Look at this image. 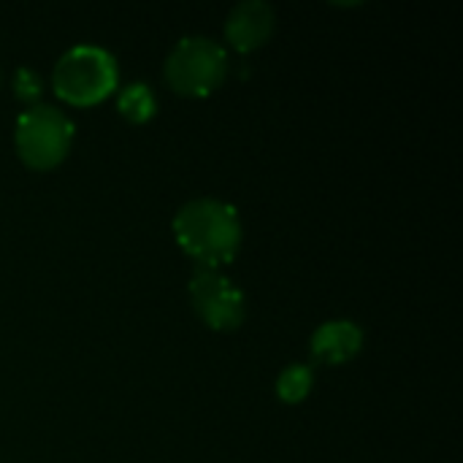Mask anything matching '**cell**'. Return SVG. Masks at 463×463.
I'll use <instances>...</instances> for the list:
<instances>
[{
    "label": "cell",
    "instance_id": "cell-1",
    "mask_svg": "<svg viewBox=\"0 0 463 463\" xmlns=\"http://www.w3.org/2000/svg\"><path fill=\"white\" fill-rule=\"evenodd\" d=\"M179 247L198 263L217 269L236 258L241 247L239 212L217 198H193L174 217Z\"/></svg>",
    "mask_w": 463,
    "mask_h": 463
},
{
    "label": "cell",
    "instance_id": "cell-2",
    "mask_svg": "<svg viewBox=\"0 0 463 463\" xmlns=\"http://www.w3.org/2000/svg\"><path fill=\"white\" fill-rule=\"evenodd\" d=\"M119 84L117 57L95 43L71 46L52 71L54 92L73 106H95Z\"/></svg>",
    "mask_w": 463,
    "mask_h": 463
},
{
    "label": "cell",
    "instance_id": "cell-3",
    "mask_svg": "<svg viewBox=\"0 0 463 463\" xmlns=\"http://www.w3.org/2000/svg\"><path fill=\"white\" fill-rule=\"evenodd\" d=\"M163 71L174 92L203 98L222 84L228 71V54L214 38L184 35L168 52Z\"/></svg>",
    "mask_w": 463,
    "mask_h": 463
},
{
    "label": "cell",
    "instance_id": "cell-4",
    "mask_svg": "<svg viewBox=\"0 0 463 463\" xmlns=\"http://www.w3.org/2000/svg\"><path fill=\"white\" fill-rule=\"evenodd\" d=\"M14 141L24 165L46 171L62 163L68 155L73 141V122L62 109L38 103L19 114Z\"/></svg>",
    "mask_w": 463,
    "mask_h": 463
},
{
    "label": "cell",
    "instance_id": "cell-5",
    "mask_svg": "<svg viewBox=\"0 0 463 463\" xmlns=\"http://www.w3.org/2000/svg\"><path fill=\"white\" fill-rule=\"evenodd\" d=\"M190 301L195 315L214 331H233L247 315L241 288L220 269L198 266L190 277Z\"/></svg>",
    "mask_w": 463,
    "mask_h": 463
},
{
    "label": "cell",
    "instance_id": "cell-6",
    "mask_svg": "<svg viewBox=\"0 0 463 463\" xmlns=\"http://www.w3.org/2000/svg\"><path fill=\"white\" fill-rule=\"evenodd\" d=\"M277 27V11L266 0H241L231 8L225 19V38L239 52H252L263 46Z\"/></svg>",
    "mask_w": 463,
    "mask_h": 463
},
{
    "label": "cell",
    "instance_id": "cell-7",
    "mask_svg": "<svg viewBox=\"0 0 463 463\" xmlns=\"http://www.w3.org/2000/svg\"><path fill=\"white\" fill-rule=\"evenodd\" d=\"M312 355L323 364H345L364 347V328L353 320H328L309 339Z\"/></svg>",
    "mask_w": 463,
    "mask_h": 463
},
{
    "label": "cell",
    "instance_id": "cell-8",
    "mask_svg": "<svg viewBox=\"0 0 463 463\" xmlns=\"http://www.w3.org/2000/svg\"><path fill=\"white\" fill-rule=\"evenodd\" d=\"M117 109L128 122H149L157 111V98L146 81H130L117 92Z\"/></svg>",
    "mask_w": 463,
    "mask_h": 463
},
{
    "label": "cell",
    "instance_id": "cell-9",
    "mask_svg": "<svg viewBox=\"0 0 463 463\" xmlns=\"http://www.w3.org/2000/svg\"><path fill=\"white\" fill-rule=\"evenodd\" d=\"M315 385V372L307 364H290L277 377V396L288 404H298L309 396Z\"/></svg>",
    "mask_w": 463,
    "mask_h": 463
},
{
    "label": "cell",
    "instance_id": "cell-10",
    "mask_svg": "<svg viewBox=\"0 0 463 463\" xmlns=\"http://www.w3.org/2000/svg\"><path fill=\"white\" fill-rule=\"evenodd\" d=\"M41 92H43V81H41V76L35 71H30V68H16L14 71V95L22 103H27V109L38 106Z\"/></svg>",
    "mask_w": 463,
    "mask_h": 463
},
{
    "label": "cell",
    "instance_id": "cell-11",
    "mask_svg": "<svg viewBox=\"0 0 463 463\" xmlns=\"http://www.w3.org/2000/svg\"><path fill=\"white\" fill-rule=\"evenodd\" d=\"M0 81H3V71H0Z\"/></svg>",
    "mask_w": 463,
    "mask_h": 463
}]
</instances>
